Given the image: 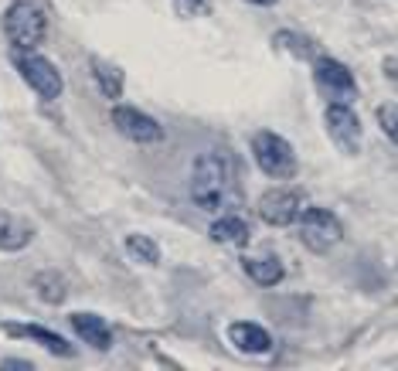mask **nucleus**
Masks as SVG:
<instances>
[{"mask_svg":"<svg viewBox=\"0 0 398 371\" xmlns=\"http://www.w3.org/2000/svg\"><path fill=\"white\" fill-rule=\"evenodd\" d=\"M231 195V164L222 150H205L191 171V197L205 212H222Z\"/></svg>","mask_w":398,"mask_h":371,"instance_id":"1","label":"nucleus"},{"mask_svg":"<svg viewBox=\"0 0 398 371\" xmlns=\"http://www.w3.org/2000/svg\"><path fill=\"white\" fill-rule=\"evenodd\" d=\"M48 31V18L38 0H14L4 14V35L14 51H35Z\"/></svg>","mask_w":398,"mask_h":371,"instance_id":"2","label":"nucleus"},{"mask_svg":"<svg viewBox=\"0 0 398 371\" xmlns=\"http://www.w3.org/2000/svg\"><path fill=\"white\" fill-rule=\"evenodd\" d=\"M252 157H255L259 171L272 181H289L296 174V154H293L289 140L279 137V133H269V130L255 133L252 137Z\"/></svg>","mask_w":398,"mask_h":371,"instance_id":"3","label":"nucleus"},{"mask_svg":"<svg viewBox=\"0 0 398 371\" xmlns=\"http://www.w3.org/2000/svg\"><path fill=\"white\" fill-rule=\"evenodd\" d=\"M14 65H18L20 78L38 92L44 102H55L65 92V78L55 68V61H48L38 51H14Z\"/></svg>","mask_w":398,"mask_h":371,"instance_id":"4","label":"nucleus"},{"mask_svg":"<svg viewBox=\"0 0 398 371\" xmlns=\"http://www.w3.org/2000/svg\"><path fill=\"white\" fill-rule=\"evenodd\" d=\"M296 221H300V242L310 253H330L344 238L341 218L327 208H303Z\"/></svg>","mask_w":398,"mask_h":371,"instance_id":"5","label":"nucleus"},{"mask_svg":"<svg viewBox=\"0 0 398 371\" xmlns=\"http://www.w3.org/2000/svg\"><path fill=\"white\" fill-rule=\"evenodd\" d=\"M313 82L323 96L330 102H351L358 96V82H354V72L337 59H317L313 61Z\"/></svg>","mask_w":398,"mask_h":371,"instance_id":"6","label":"nucleus"},{"mask_svg":"<svg viewBox=\"0 0 398 371\" xmlns=\"http://www.w3.org/2000/svg\"><path fill=\"white\" fill-rule=\"evenodd\" d=\"M259 218H263L265 225H272V229H286V225H293L300 212H303V195L296 191V188H272V191H265L259 197Z\"/></svg>","mask_w":398,"mask_h":371,"instance_id":"7","label":"nucleus"},{"mask_svg":"<svg viewBox=\"0 0 398 371\" xmlns=\"http://www.w3.org/2000/svg\"><path fill=\"white\" fill-rule=\"evenodd\" d=\"M323 119H327L330 140L341 147L344 154H358L361 150V119H358V113L351 109V102H330L327 113H323Z\"/></svg>","mask_w":398,"mask_h":371,"instance_id":"8","label":"nucleus"},{"mask_svg":"<svg viewBox=\"0 0 398 371\" xmlns=\"http://www.w3.org/2000/svg\"><path fill=\"white\" fill-rule=\"evenodd\" d=\"M113 126L116 133H123L133 143H160L164 140V126L133 106H113Z\"/></svg>","mask_w":398,"mask_h":371,"instance_id":"9","label":"nucleus"},{"mask_svg":"<svg viewBox=\"0 0 398 371\" xmlns=\"http://www.w3.org/2000/svg\"><path fill=\"white\" fill-rule=\"evenodd\" d=\"M228 341L239 348L242 354H269L272 351V337L265 327L252 324V320H235L228 327Z\"/></svg>","mask_w":398,"mask_h":371,"instance_id":"10","label":"nucleus"},{"mask_svg":"<svg viewBox=\"0 0 398 371\" xmlns=\"http://www.w3.org/2000/svg\"><path fill=\"white\" fill-rule=\"evenodd\" d=\"M72 331H76L85 344L99 348V351L113 348V331H109V324H106L102 317H95V313H72Z\"/></svg>","mask_w":398,"mask_h":371,"instance_id":"11","label":"nucleus"},{"mask_svg":"<svg viewBox=\"0 0 398 371\" xmlns=\"http://www.w3.org/2000/svg\"><path fill=\"white\" fill-rule=\"evenodd\" d=\"M211 238L218 242V245H231V249H242L248 245V238H252V229H248L246 218L239 215H222L215 225H211Z\"/></svg>","mask_w":398,"mask_h":371,"instance_id":"12","label":"nucleus"},{"mask_svg":"<svg viewBox=\"0 0 398 371\" xmlns=\"http://www.w3.org/2000/svg\"><path fill=\"white\" fill-rule=\"evenodd\" d=\"M31 238H35V229L24 218L11 215V212H0V249L4 253H20Z\"/></svg>","mask_w":398,"mask_h":371,"instance_id":"13","label":"nucleus"},{"mask_svg":"<svg viewBox=\"0 0 398 371\" xmlns=\"http://www.w3.org/2000/svg\"><path fill=\"white\" fill-rule=\"evenodd\" d=\"M242 269L259 286H276L283 279V262L276 255H248V259H242Z\"/></svg>","mask_w":398,"mask_h":371,"instance_id":"14","label":"nucleus"},{"mask_svg":"<svg viewBox=\"0 0 398 371\" xmlns=\"http://www.w3.org/2000/svg\"><path fill=\"white\" fill-rule=\"evenodd\" d=\"M11 334H24V337H31V341H38L44 351H52L58 354V358H72L76 354V348L61 337V334L55 331H48V327H38V324H28V327H7Z\"/></svg>","mask_w":398,"mask_h":371,"instance_id":"15","label":"nucleus"},{"mask_svg":"<svg viewBox=\"0 0 398 371\" xmlns=\"http://www.w3.org/2000/svg\"><path fill=\"white\" fill-rule=\"evenodd\" d=\"M92 75L99 92L106 99H123V72H119V65L106 59H92Z\"/></svg>","mask_w":398,"mask_h":371,"instance_id":"16","label":"nucleus"},{"mask_svg":"<svg viewBox=\"0 0 398 371\" xmlns=\"http://www.w3.org/2000/svg\"><path fill=\"white\" fill-rule=\"evenodd\" d=\"M126 253L136 259V262H147V266H157L160 262V249L150 235H126Z\"/></svg>","mask_w":398,"mask_h":371,"instance_id":"17","label":"nucleus"},{"mask_svg":"<svg viewBox=\"0 0 398 371\" xmlns=\"http://www.w3.org/2000/svg\"><path fill=\"white\" fill-rule=\"evenodd\" d=\"M35 290H38V296L44 303H61L65 300V279L58 273H41L35 279Z\"/></svg>","mask_w":398,"mask_h":371,"instance_id":"18","label":"nucleus"},{"mask_svg":"<svg viewBox=\"0 0 398 371\" xmlns=\"http://www.w3.org/2000/svg\"><path fill=\"white\" fill-rule=\"evenodd\" d=\"M177 18H205L211 11V0H174Z\"/></svg>","mask_w":398,"mask_h":371,"instance_id":"19","label":"nucleus"},{"mask_svg":"<svg viewBox=\"0 0 398 371\" xmlns=\"http://www.w3.org/2000/svg\"><path fill=\"white\" fill-rule=\"evenodd\" d=\"M272 41H276L279 48H289V51H293L296 59H310V51H313V48H310V41L296 38V35H289V31H283V35H276Z\"/></svg>","mask_w":398,"mask_h":371,"instance_id":"20","label":"nucleus"},{"mask_svg":"<svg viewBox=\"0 0 398 371\" xmlns=\"http://www.w3.org/2000/svg\"><path fill=\"white\" fill-rule=\"evenodd\" d=\"M378 123H381V130L388 133V140L395 143V140H398V130H395V102H385V106H378Z\"/></svg>","mask_w":398,"mask_h":371,"instance_id":"21","label":"nucleus"},{"mask_svg":"<svg viewBox=\"0 0 398 371\" xmlns=\"http://www.w3.org/2000/svg\"><path fill=\"white\" fill-rule=\"evenodd\" d=\"M248 4H259V7H272L276 0H248Z\"/></svg>","mask_w":398,"mask_h":371,"instance_id":"22","label":"nucleus"}]
</instances>
